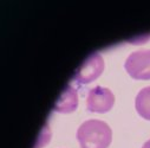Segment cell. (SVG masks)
<instances>
[{
	"label": "cell",
	"mask_w": 150,
	"mask_h": 148,
	"mask_svg": "<svg viewBox=\"0 0 150 148\" xmlns=\"http://www.w3.org/2000/svg\"><path fill=\"white\" fill-rule=\"evenodd\" d=\"M115 103V96L108 88L97 85L90 89L86 96V108L92 113H108Z\"/></svg>",
	"instance_id": "3957f363"
},
{
	"label": "cell",
	"mask_w": 150,
	"mask_h": 148,
	"mask_svg": "<svg viewBox=\"0 0 150 148\" xmlns=\"http://www.w3.org/2000/svg\"><path fill=\"white\" fill-rule=\"evenodd\" d=\"M81 148H108L112 140V132L108 123L100 120H88L77 130Z\"/></svg>",
	"instance_id": "6da1fadb"
},
{
	"label": "cell",
	"mask_w": 150,
	"mask_h": 148,
	"mask_svg": "<svg viewBox=\"0 0 150 148\" xmlns=\"http://www.w3.org/2000/svg\"><path fill=\"white\" fill-rule=\"evenodd\" d=\"M78 107V95H77V90L74 89L72 85H67L66 89L63 91L62 96L59 97L54 110L58 113H72L77 109Z\"/></svg>",
	"instance_id": "5b68a950"
},
{
	"label": "cell",
	"mask_w": 150,
	"mask_h": 148,
	"mask_svg": "<svg viewBox=\"0 0 150 148\" xmlns=\"http://www.w3.org/2000/svg\"><path fill=\"white\" fill-rule=\"evenodd\" d=\"M135 107L139 116L150 120V87L141 89L135 100Z\"/></svg>",
	"instance_id": "8992f818"
},
{
	"label": "cell",
	"mask_w": 150,
	"mask_h": 148,
	"mask_svg": "<svg viewBox=\"0 0 150 148\" xmlns=\"http://www.w3.org/2000/svg\"><path fill=\"white\" fill-rule=\"evenodd\" d=\"M142 148H150V140H148V141L142 146Z\"/></svg>",
	"instance_id": "52a82bcc"
},
{
	"label": "cell",
	"mask_w": 150,
	"mask_h": 148,
	"mask_svg": "<svg viewBox=\"0 0 150 148\" xmlns=\"http://www.w3.org/2000/svg\"><path fill=\"white\" fill-rule=\"evenodd\" d=\"M104 70V60L99 53L89 56L74 75V81L79 84H89L97 80Z\"/></svg>",
	"instance_id": "277c9868"
},
{
	"label": "cell",
	"mask_w": 150,
	"mask_h": 148,
	"mask_svg": "<svg viewBox=\"0 0 150 148\" xmlns=\"http://www.w3.org/2000/svg\"><path fill=\"white\" fill-rule=\"evenodd\" d=\"M124 68L134 80H150V50H138L130 53Z\"/></svg>",
	"instance_id": "7a4b0ae2"
}]
</instances>
